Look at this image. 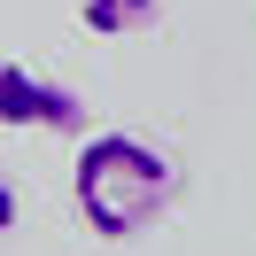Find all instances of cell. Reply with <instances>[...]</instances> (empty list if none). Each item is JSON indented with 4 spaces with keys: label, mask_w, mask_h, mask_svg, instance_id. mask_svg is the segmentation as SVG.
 Returning <instances> with one entry per match:
<instances>
[{
    "label": "cell",
    "mask_w": 256,
    "mask_h": 256,
    "mask_svg": "<svg viewBox=\"0 0 256 256\" xmlns=\"http://www.w3.org/2000/svg\"><path fill=\"white\" fill-rule=\"evenodd\" d=\"M78 16H86V32L124 39V32H148V24L163 16V0H78Z\"/></svg>",
    "instance_id": "3"
},
{
    "label": "cell",
    "mask_w": 256,
    "mask_h": 256,
    "mask_svg": "<svg viewBox=\"0 0 256 256\" xmlns=\"http://www.w3.org/2000/svg\"><path fill=\"white\" fill-rule=\"evenodd\" d=\"M0 124L8 132H78L86 124V101L70 94V86H54V78H39V70H24V62H8L0 70Z\"/></svg>",
    "instance_id": "2"
},
{
    "label": "cell",
    "mask_w": 256,
    "mask_h": 256,
    "mask_svg": "<svg viewBox=\"0 0 256 256\" xmlns=\"http://www.w3.org/2000/svg\"><path fill=\"white\" fill-rule=\"evenodd\" d=\"M171 194H178V163L140 132H94L78 148V163H70V202L101 240L148 233L171 210Z\"/></svg>",
    "instance_id": "1"
}]
</instances>
